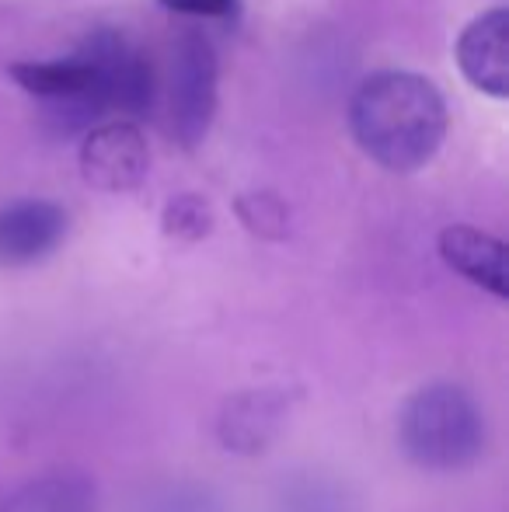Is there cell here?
<instances>
[{"instance_id":"1","label":"cell","mask_w":509,"mask_h":512,"mask_svg":"<svg viewBox=\"0 0 509 512\" xmlns=\"http://www.w3.org/2000/svg\"><path fill=\"white\" fill-rule=\"evenodd\" d=\"M349 126L360 150L394 175L426 168L447 136V105L433 81L408 70H381L356 88Z\"/></svg>"},{"instance_id":"2","label":"cell","mask_w":509,"mask_h":512,"mask_svg":"<svg viewBox=\"0 0 509 512\" xmlns=\"http://www.w3.org/2000/svg\"><path fill=\"white\" fill-rule=\"evenodd\" d=\"M398 436L408 457L426 471H461L482 457L489 425L464 387L440 380L405 401Z\"/></svg>"},{"instance_id":"3","label":"cell","mask_w":509,"mask_h":512,"mask_svg":"<svg viewBox=\"0 0 509 512\" xmlns=\"http://www.w3.org/2000/svg\"><path fill=\"white\" fill-rule=\"evenodd\" d=\"M217 49L203 32H185L171 49L168 70V115L171 133L185 150L206 140L217 115Z\"/></svg>"},{"instance_id":"4","label":"cell","mask_w":509,"mask_h":512,"mask_svg":"<svg viewBox=\"0 0 509 512\" xmlns=\"http://www.w3.org/2000/svg\"><path fill=\"white\" fill-rule=\"evenodd\" d=\"M77 53L95 74V95L105 112L147 115L154 108V70L116 28H98Z\"/></svg>"},{"instance_id":"5","label":"cell","mask_w":509,"mask_h":512,"mask_svg":"<svg viewBox=\"0 0 509 512\" xmlns=\"http://www.w3.org/2000/svg\"><path fill=\"white\" fill-rule=\"evenodd\" d=\"M150 171V147L140 126L126 119L95 122L84 129L81 143V175L102 192H133Z\"/></svg>"},{"instance_id":"6","label":"cell","mask_w":509,"mask_h":512,"mask_svg":"<svg viewBox=\"0 0 509 512\" xmlns=\"http://www.w3.org/2000/svg\"><path fill=\"white\" fill-rule=\"evenodd\" d=\"M70 216L49 199H21L0 209V265L25 269L49 258L67 241Z\"/></svg>"},{"instance_id":"7","label":"cell","mask_w":509,"mask_h":512,"mask_svg":"<svg viewBox=\"0 0 509 512\" xmlns=\"http://www.w3.org/2000/svg\"><path fill=\"white\" fill-rule=\"evenodd\" d=\"M286 415H290V394L283 387L238 391L220 408L217 439L224 450L241 453V457H255V453H265L276 443Z\"/></svg>"},{"instance_id":"8","label":"cell","mask_w":509,"mask_h":512,"mask_svg":"<svg viewBox=\"0 0 509 512\" xmlns=\"http://www.w3.org/2000/svg\"><path fill=\"white\" fill-rule=\"evenodd\" d=\"M461 74L492 98L509 95V11L492 7L478 14L457 39Z\"/></svg>"},{"instance_id":"9","label":"cell","mask_w":509,"mask_h":512,"mask_svg":"<svg viewBox=\"0 0 509 512\" xmlns=\"http://www.w3.org/2000/svg\"><path fill=\"white\" fill-rule=\"evenodd\" d=\"M436 248H440V258L457 276L482 286L496 300L509 297V262L506 244L499 237L485 234V230L471 227V223H450L436 237Z\"/></svg>"},{"instance_id":"10","label":"cell","mask_w":509,"mask_h":512,"mask_svg":"<svg viewBox=\"0 0 509 512\" xmlns=\"http://www.w3.org/2000/svg\"><path fill=\"white\" fill-rule=\"evenodd\" d=\"M0 512H98V485L84 471H49L4 495Z\"/></svg>"},{"instance_id":"11","label":"cell","mask_w":509,"mask_h":512,"mask_svg":"<svg viewBox=\"0 0 509 512\" xmlns=\"http://www.w3.org/2000/svg\"><path fill=\"white\" fill-rule=\"evenodd\" d=\"M11 77L18 81V88L25 95H35L42 102H56V98H70L81 95L95 84L88 60L81 53L67 56V60H25L14 63Z\"/></svg>"},{"instance_id":"12","label":"cell","mask_w":509,"mask_h":512,"mask_svg":"<svg viewBox=\"0 0 509 512\" xmlns=\"http://www.w3.org/2000/svg\"><path fill=\"white\" fill-rule=\"evenodd\" d=\"M276 512H356L353 495L328 474H293L276 495Z\"/></svg>"},{"instance_id":"13","label":"cell","mask_w":509,"mask_h":512,"mask_svg":"<svg viewBox=\"0 0 509 512\" xmlns=\"http://www.w3.org/2000/svg\"><path fill=\"white\" fill-rule=\"evenodd\" d=\"M140 512H224V499L203 481H164L143 495Z\"/></svg>"},{"instance_id":"14","label":"cell","mask_w":509,"mask_h":512,"mask_svg":"<svg viewBox=\"0 0 509 512\" xmlns=\"http://www.w3.org/2000/svg\"><path fill=\"white\" fill-rule=\"evenodd\" d=\"M238 220L245 223L248 234L262 237V241H283L290 234V213H286L283 199L272 192H248L238 196Z\"/></svg>"},{"instance_id":"15","label":"cell","mask_w":509,"mask_h":512,"mask_svg":"<svg viewBox=\"0 0 509 512\" xmlns=\"http://www.w3.org/2000/svg\"><path fill=\"white\" fill-rule=\"evenodd\" d=\"M213 223H217L213 206L206 203L203 196H192V192L175 196L161 213L164 234L175 237V241H203V237L213 230Z\"/></svg>"},{"instance_id":"16","label":"cell","mask_w":509,"mask_h":512,"mask_svg":"<svg viewBox=\"0 0 509 512\" xmlns=\"http://www.w3.org/2000/svg\"><path fill=\"white\" fill-rule=\"evenodd\" d=\"M157 4L189 18H227L238 11V0H157Z\"/></svg>"}]
</instances>
